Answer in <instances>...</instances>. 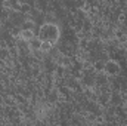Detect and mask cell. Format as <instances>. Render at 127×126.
I'll return each mask as SVG.
<instances>
[{
  "mask_svg": "<svg viewBox=\"0 0 127 126\" xmlns=\"http://www.w3.org/2000/svg\"><path fill=\"white\" fill-rule=\"evenodd\" d=\"M37 39L41 43H50V45H53L59 39V27L56 24H52V22L43 24L40 27V30H38Z\"/></svg>",
  "mask_w": 127,
  "mask_h": 126,
  "instance_id": "obj_1",
  "label": "cell"
},
{
  "mask_svg": "<svg viewBox=\"0 0 127 126\" xmlns=\"http://www.w3.org/2000/svg\"><path fill=\"white\" fill-rule=\"evenodd\" d=\"M103 71L108 76H117L121 71V67H120V64L117 63L115 60H109V61H106L105 65H103Z\"/></svg>",
  "mask_w": 127,
  "mask_h": 126,
  "instance_id": "obj_2",
  "label": "cell"
},
{
  "mask_svg": "<svg viewBox=\"0 0 127 126\" xmlns=\"http://www.w3.org/2000/svg\"><path fill=\"white\" fill-rule=\"evenodd\" d=\"M19 39H22L25 42H32L35 39V36H34L32 30H22V31L19 33Z\"/></svg>",
  "mask_w": 127,
  "mask_h": 126,
  "instance_id": "obj_3",
  "label": "cell"
}]
</instances>
